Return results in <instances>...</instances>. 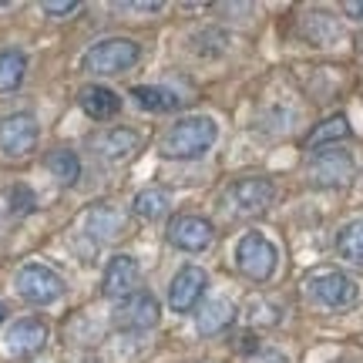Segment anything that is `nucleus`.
I'll use <instances>...</instances> for the list:
<instances>
[{"label":"nucleus","instance_id":"23","mask_svg":"<svg viewBox=\"0 0 363 363\" xmlns=\"http://www.w3.org/2000/svg\"><path fill=\"white\" fill-rule=\"evenodd\" d=\"M303 34H306L313 44L326 48L330 40L340 38V27L333 24V17H330V13H310V17H306V24H303Z\"/></svg>","mask_w":363,"mask_h":363},{"label":"nucleus","instance_id":"5","mask_svg":"<svg viewBox=\"0 0 363 363\" xmlns=\"http://www.w3.org/2000/svg\"><path fill=\"white\" fill-rule=\"evenodd\" d=\"M155 323H158V299L152 293H145V289L125 296V303L115 306V326L125 330V333H148Z\"/></svg>","mask_w":363,"mask_h":363},{"label":"nucleus","instance_id":"10","mask_svg":"<svg viewBox=\"0 0 363 363\" xmlns=\"http://www.w3.org/2000/svg\"><path fill=\"white\" fill-rule=\"evenodd\" d=\"M206 286H208L206 269H199V266H182V272L172 279V286H169V306L175 313L195 310L199 299L206 296Z\"/></svg>","mask_w":363,"mask_h":363},{"label":"nucleus","instance_id":"15","mask_svg":"<svg viewBox=\"0 0 363 363\" xmlns=\"http://www.w3.org/2000/svg\"><path fill=\"white\" fill-rule=\"evenodd\" d=\"M235 323V306L229 299H208L202 313H199V333L206 337H216L222 330H229Z\"/></svg>","mask_w":363,"mask_h":363},{"label":"nucleus","instance_id":"8","mask_svg":"<svg viewBox=\"0 0 363 363\" xmlns=\"http://www.w3.org/2000/svg\"><path fill=\"white\" fill-rule=\"evenodd\" d=\"M353 175H357V162L347 152H337V148H326L320 155H313V162H310V182L320 185V189L347 185Z\"/></svg>","mask_w":363,"mask_h":363},{"label":"nucleus","instance_id":"14","mask_svg":"<svg viewBox=\"0 0 363 363\" xmlns=\"http://www.w3.org/2000/svg\"><path fill=\"white\" fill-rule=\"evenodd\" d=\"M78 104H81V111L88 118H94V121H108V118H115L118 111H121V98H118L111 88H104V84L81 88Z\"/></svg>","mask_w":363,"mask_h":363},{"label":"nucleus","instance_id":"20","mask_svg":"<svg viewBox=\"0 0 363 363\" xmlns=\"http://www.w3.org/2000/svg\"><path fill=\"white\" fill-rule=\"evenodd\" d=\"M24 71H27V57L21 51H0V91H13L21 88V81H24Z\"/></svg>","mask_w":363,"mask_h":363},{"label":"nucleus","instance_id":"18","mask_svg":"<svg viewBox=\"0 0 363 363\" xmlns=\"http://www.w3.org/2000/svg\"><path fill=\"white\" fill-rule=\"evenodd\" d=\"M337 252L353 266H363V219L347 222L337 233Z\"/></svg>","mask_w":363,"mask_h":363},{"label":"nucleus","instance_id":"9","mask_svg":"<svg viewBox=\"0 0 363 363\" xmlns=\"http://www.w3.org/2000/svg\"><path fill=\"white\" fill-rule=\"evenodd\" d=\"M212 235H216V229L202 216H175L169 222V242L175 249H182V252H202V249H208Z\"/></svg>","mask_w":363,"mask_h":363},{"label":"nucleus","instance_id":"27","mask_svg":"<svg viewBox=\"0 0 363 363\" xmlns=\"http://www.w3.org/2000/svg\"><path fill=\"white\" fill-rule=\"evenodd\" d=\"M343 11L350 13L353 21H363V0H350V4H343Z\"/></svg>","mask_w":363,"mask_h":363},{"label":"nucleus","instance_id":"19","mask_svg":"<svg viewBox=\"0 0 363 363\" xmlns=\"http://www.w3.org/2000/svg\"><path fill=\"white\" fill-rule=\"evenodd\" d=\"M131 208H135L138 219H148V222L162 219V216L169 212V192H165V189H145V192L135 195Z\"/></svg>","mask_w":363,"mask_h":363},{"label":"nucleus","instance_id":"26","mask_svg":"<svg viewBox=\"0 0 363 363\" xmlns=\"http://www.w3.org/2000/svg\"><path fill=\"white\" fill-rule=\"evenodd\" d=\"M81 4H74V0H67V4H57V0H48L44 4V13L48 17H65V13H78Z\"/></svg>","mask_w":363,"mask_h":363},{"label":"nucleus","instance_id":"16","mask_svg":"<svg viewBox=\"0 0 363 363\" xmlns=\"http://www.w3.org/2000/svg\"><path fill=\"white\" fill-rule=\"evenodd\" d=\"M94 145H98V155H104V158H125L142 145V138H138V131L111 128V131H104L101 138H94Z\"/></svg>","mask_w":363,"mask_h":363},{"label":"nucleus","instance_id":"17","mask_svg":"<svg viewBox=\"0 0 363 363\" xmlns=\"http://www.w3.org/2000/svg\"><path fill=\"white\" fill-rule=\"evenodd\" d=\"M131 98H135V104L138 108H145V111H155V115H162V111H175L179 108V94L169 88H152V84H138V88L131 91Z\"/></svg>","mask_w":363,"mask_h":363},{"label":"nucleus","instance_id":"7","mask_svg":"<svg viewBox=\"0 0 363 363\" xmlns=\"http://www.w3.org/2000/svg\"><path fill=\"white\" fill-rule=\"evenodd\" d=\"M272 199H276L272 182L259 179V175L233 182L229 192H225V202H229L235 212H242V216H259V212H266V208L272 206Z\"/></svg>","mask_w":363,"mask_h":363},{"label":"nucleus","instance_id":"25","mask_svg":"<svg viewBox=\"0 0 363 363\" xmlns=\"http://www.w3.org/2000/svg\"><path fill=\"white\" fill-rule=\"evenodd\" d=\"M249 363H289V360H286V353L269 350V347H259L256 353H249Z\"/></svg>","mask_w":363,"mask_h":363},{"label":"nucleus","instance_id":"6","mask_svg":"<svg viewBox=\"0 0 363 363\" xmlns=\"http://www.w3.org/2000/svg\"><path fill=\"white\" fill-rule=\"evenodd\" d=\"M17 293L27 299V303H38V306H48L65 293V279L57 276L48 266H24L17 272Z\"/></svg>","mask_w":363,"mask_h":363},{"label":"nucleus","instance_id":"4","mask_svg":"<svg viewBox=\"0 0 363 363\" xmlns=\"http://www.w3.org/2000/svg\"><path fill=\"white\" fill-rule=\"evenodd\" d=\"M306 286H310V296L316 299V303L330 306V310L353 306V303H357V296H360L357 279H353V276H347V272H340V269L316 272V276H310V283H306Z\"/></svg>","mask_w":363,"mask_h":363},{"label":"nucleus","instance_id":"13","mask_svg":"<svg viewBox=\"0 0 363 363\" xmlns=\"http://www.w3.org/2000/svg\"><path fill=\"white\" fill-rule=\"evenodd\" d=\"M48 343V323L40 320H17V323L7 330V350L17 353V357H27V353H38L40 347Z\"/></svg>","mask_w":363,"mask_h":363},{"label":"nucleus","instance_id":"2","mask_svg":"<svg viewBox=\"0 0 363 363\" xmlns=\"http://www.w3.org/2000/svg\"><path fill=\"white\" fill-rule=\"evenodd\" d=\"M276 262H279V252H276V246H272L266 235L246 233L239 239V246H235V266L252 283H266L272 272H276Z\"/></svg>","mask_w":363,"mask_h":363},{"label":"nucleus","instance_id":"28","mask_svg":"<svg viewBox=\"0 0 363 363\" xmlns=\"http://www.w3.org/2000/svg\"><path fill=\"white\" fill-rule=\"evenodd\" d=\"M0 323H4V303H0Z\"/></svg>","mask_w":363,"mask_h":363},{"label":"nucleus","instance_id":"21","mask_svg":"<svg viewBox=\"0 0 363 363\" xmlns=\"http://www.w3.org/2000/svg\"><path fill=\"white\" fill-rule=\"evenodd\" d=\"M48 169H51V175L57 182H65V185H74L81 175V162L74 152H67V148H57V152H51L48 155Z\"/></svg>","mask_w":363,"mask_h":363},{"label":"nucleus","instance_id":"12","mask_svg":"<svg viewBox=\"0 0 363 363\" xmlns=\"http://www.w3.org/2000/svg\"><path fill=\"white\" fill-rule=\"evenodd\" d=\"M138 279H142L138 262L121 252V256H115V259L108 262L101 289H104V296H131V293H138Z\"/></svg>","mask_w":363,"mask_h":363},{"label":"nucleus","instance_id":"24","mask_svg":"<svg viewBox=\"0 0 363 363\" xmlns=\"http://www.w3.org/2000/svg\"><path fill=\"white\" fill-rule=\"evenodd\" d=\"M30 206H34V195H30V189H24V185L11 189V208H13V212H30Z\"/></svg>","mask_w":363,"mask_h":363},{"label":"nucleus","instance_id":"11","mask_svg":"<svg viewBox=\"0 0 363 363\" xmlns=\"http://www.w3.org/2000/svg\"><path fill=\"white\" fill-rule=\"evenodd\" d=\"M38 145V121L30 115H11L0 121V148L7 155H27Z\"/></svg>","mask_w":363,"mask_h":363},{"label":"nucleus","instance_id":"3","mask_svg":"<svg viewBox=\"0 0 363 363\" xmlns=\"http://www.w3.org/2000/svg\"><path fill=\"white\" fill-rule=\"evenodd\" d=\"M135 61H138V44L128 38H111V40L94 44V48L84 54V71L104 78V74H121V71H128Z\"/></svg>","mask_w":363,"mask_h":363},{"label":"nucleus","instance_id":"22","mask_svg":"<svg viewBox=\"0 0 363 363\" xmlns=\"http://www.w3.org/2000/svg\"><path fill=\"white\" fill-rule=\"evenodd\" d=\"M347 135H350V121L343 115H333V118H326L323 125H316V128L310 131L306 145H310V148H320V145L340 142V138H347Z\"/></svg>","mask_w":363,"mask_h":363},{"label":"nucleus","instance_id":"1","mask_svg":"<svg viewBox=\"0 0 363 363\" xmlns=\"http://www.w3.org/2000/svg\"><path fill=\"white\" fill-rule=\"evenodd\" d=\"M216 121L206 115H192V118H182L179 125H172L162 138V155L165 158H199L202 152L212 148L216 142Z\"/></svg>","mask_w":363,"mask_h":363}]
</instances>
